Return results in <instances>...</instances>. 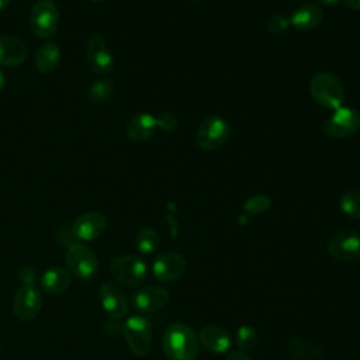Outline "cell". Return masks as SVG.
<instances>
[{"label": "cell", "instance_id": "obj_1", "mask_svg": "<svg viewBox=\"0 0 360 360\" xmlns=\"http://www.w3.org/2000/svg\"><path fill=\"white\" fill-rule=\"evenodd\" d=\"M162 346L170 360H194L198 353V338L186 323H172L166 328Z\"/></svg>", "mask_w": 360, "mask_h": 360}, {"label": "cell", "instance_id": "obj_34", "mask_svg": "<svg viewBox=\"0 0 360 360\" xmlns=\"http://www.w3.org/2000/svg\"><path fill=\"white\" fill-rule=\"evenodd\" d=\"M4 84H6V79H4V75H3V72L0 70V91L4 89Z\"/></svg>", "mask_w": 360, "mask_h": 360}, {"label": "cell", "instance_id": "obj_36", "mask_svg": "<svg viewBox=\"0 0 360 360\" xmlns=\"http://www.w3.org/2000/svg\"><path fill=\"white\" fill-rule=\"evenodd\" d=\"M90 1H94V3H98V1H103V0H90Z\"/></svg>", "mask_w": 360, "mask_h": 360}, {"label": "cell", "instance_id": "obj_32", "mask_svg": "<svg viewBox=\"0 0 360 360\" xmlns=\"http://www.w3.org/2000/svg\"><path fill=\"white\" fill-rule=\"evenodd\" d=\"M343 4L350 10L360 11V0H343Z\"/></svg>", "mask_w": 360, "mask_h": 360}, {"label": "cell", "instance_id": "obj_26", "mask_svg": "<svg viewBox=\"0 0 360 360\" xmlns=\"http://www.w3.org/2000/svg\"><path fill=\"white\" fill-rule=\"evenodd\" d=\"M235 340L238 347L243 350H252L256 346L257 342V333L256 330L249 325H242L238 328L235 333Z\"/></svg>", "mask_w": 360, "mask_h": 360}, {"label": "cell", "instance_id": "obj_30", "mask_svg": "<svg viewBox=\"0 0 360 360\" xmlns=\"http://www.w3.org/2000/svg\"><path fill=\"white\" fill-rule=\"evenodd\" d=\"M20 278L22 280V283H24V285H32V281H34V278H35V273H34V270L31 269V267H22V269H20Z\"/></svg>", "mask_w": 360, "mask_h": 360}, {"label": "cell", "instance_id": "obj_8", "mask_svg": "<svg viewBox=\"0 0 360 360\" xmlns=\"http://www.w3.org/2000/svg\"><path fill=\"white\" fill-rule=\"evenodd\" d=\"M360 129V114L359 111L349 107H339L326 120L323 131L329 138L342 139L356 134Z\"/></svg>", "mask_w": 360, "mask_h": 360}, {"label": "cell", "instance_id": "obj_35", "mask_svg": "<svg viewBox=\"0 0 360 360\" xmlns=\"http://www.w3.org/2000/svg\"><path fill=\"white\" fill-rule=\"evenodd\" d=\"M10 1H11V0H0V11L4 10V8L8 6Z\"/></svg>", "mask_w": 360, "mask_h": 360}, {"label": "cell", "instance_id": "obj_4", "mask_svg": "<svg viewBox=\"0 0 360 360\" xmlns=\"http://www.w3.org/2000/svg\"><path fill=\"white\" fill-rule=\"evenodd\" d=\"M122 332L131 352L139 357L146 356L152 347V329L146 318L141 315L129 316L124 325Z\"/></svg>", "mask_w": 360, "mask_h": 360}, {"label": "cell", "instance_id": "obj_21", "mask_svg": "<svg viewBox=\"0 0 360 360\" xmlns=\"http://www.w3.org/2000/svg\"><path fill=\"white\" fill-rule=\"evenodd\" d=\"M41 285L48 294H60L70 285V273L63 267H51L42 274Z\"/></svg>", "mask_w": 360, "mask_h": 360}, {"label": "cell", "instance_id": "obj_2", "mask_svg": "<svg viewBox=\"0 0 360 360\" xmlns=\"http://www.w3.org/2000/svg\"><path fill=\"white\" fill-rule=\"evenodd\" d=\"M309 93L321 107L336 110L345 100V89L340 80L330 73H316L309 82Z\"/></svg>", "mask_w": 360, "mask_h": 360}, {"label": "cell", "instance_id": "obj_28", "mask_svg": "<svg viewBox=\"0 0 360 360\" xmlns=\"http://www.w3.org/2000/svg\"><path fill=\"white\" fill-rule=\"evenodd\" d=\"M156 118V128L165 131V132H172L177 128V117L176 114L170 112V111H165V112H160Z\"/></svg>", "mask_w": 360, "mask_h": 360}, {"label": "cell", "instance_id": "obj_29", "mask_svg": "<svg viewBox=\"0 0 360 360\" xmlns=\"http://www.w3.org/2000/svg\"><path fill=\"white\" fill-rule=\"evenodd\" d=\"M290 27V18L284 14H273L267 21V28L271 34H283Z\"/></svg>", "mask_w": 360, "mask_h": 360}, {"label": "cell", "instance_id": "obj_3", "mask_svg": "<svg viewBox=\"0 0 360 360\" xmlns=\"http://www.w3.org/2000/svg\"><path fill=\"white\" fill-rule=\"evenodd\" d=\"M229 124L218 115H210L204 118L197 129V145L207 152L219 149L229 138Z\"/></svg>", "mask_w": 360, "mask_h": 360}, {"label": "cell", "instance_id": "obj_22", "mask_svg": "<svg viewBox=\"0 0 360 360\" xmlns=\"http://www.w3.org/2000/svg\"><path fill=\"white\" fill-rule=\"evenodd\" d=\"M287 352H288L290 360H321L322 359L321 349L301 338H292L287 343Z\"/></svg>", "mask_w": 360, "mask_h": 360}, {"label": "cell", "instance_id": "obj_16", "mask_svg": "<svg viewBox=\"0 0 360 360\" xmlns=\"http://www.w3.org/2000/svg\"><path fill=\"white\" fill-rule=\"evenodd\" d=\"M25 44L14 35H0V66H18L27 58Z\"/></svg>", "mask_w": 360, "mask_h": 360}, {"label": "cell", "instance_id": "obj_33", "mask_svg": "<svg viewBox=\"0 0 360 360\" xmlns=\"http://www.w3.org/2000/svg\"><path fill=\"white\" fill-rule=\"evenodd\" d=\"M315 4L318 6H323V7H335L339 4L340 0H314Z\"/></svg>", "mask_w": 360, "mask_h": 360}, {"label": "cell", "instance_id": "obj_20", "mask_svg": "<svg viewBox=\"0 0 360 360\" xmlns=\"http://www.w3.org/2000/svg\"><path fill=\"white\" fill-rule=\"evenodd\" d=\"M59 59H60V48L56 42H52V41L42 44L34 55L35 68L42 73L52 72L58 66Z\"/></svg>", "mask_w": 360, "mask_h": 360}, {"label": "cell", "instance_id": "obj_14", "mask_svg": "<svg viewBox=\"0 0 360 360\" xmlns=\"http://www.w3.org/2000/svg\"><path fill=\"white\" fill-rule=\"evenodd\" d=\"M169 298H170V292L163 287H145L138 290L132 295L131 302L135 309H138L139 312L148 314V312L158 311L159 308L166 305Z\"/></svg>", "mask_w": 360, "mask_h": 360}, {"label": "cell", "instance_id": "obj_13", "mask_svg": "<svg viewBox=\"0 0 360 360\" xmlns=\"http://www.w3.org/2000/svg\"><path fill=\"white\" fill-rule=\"evenodd\" d=\"M105 225L107 219L103 214L97 211H89L75 219L72 232L80 240H94L104 232Z\"/></svg>", "mask_w": 360, "mask_h": 360}, {"label": "cell", "instance_id": "obj_37", "mask_svg": "<svg viewBox=\"0 0 360 360\" xmlns=\"http://www.w3.org/2000/svg\"><path fill=\"white\" fill-rule=\"evenodd\" d=\"M188 1H200V0H188Z\"/></svg>", "mask_w": 360, "mask_h": 360}, {"label": "cell", "instance_id": "obj_23", "mask_svg": "<svg viewBox=\"0 0 360 360\" xmlns=\"http://www.w3.org/2000/svg\"><path fill=\"white\" fill-rule=\"evenodd\" d=\"M159 242H160L159 233L152 228H143L135 236V245L138 250L143 255L153 253L158 249Z\"/></svg>", "mask_w": 360, "mask_h": 360}, {"label": "cell", "instance_id": "obj_18", "mask_svg": "<svg viewBox=\"0 0 360 360\" xmlns=\"http://www.w3.org/2000/svg\"><path fill=\"white\" fill-rule=\"evenodd\" d=\"M198 340L205 349L212 353L222 354L226 353L231 347V335L221 326L207 325L198 333Z\"/></svg>", "mask_w": 360, "mask_h": 360}, {"label": "cell", "instance_id": "obj_7", "mask_svg": "<svg viewBox=\"0 0 360 360\" xmlns=\"http://www.w3.org/2000/svg\"><path fill=\"white\" fill-rule=\"evenodd\" d=\"M66 263L69 270L82 281L94 278L98 270L96 255L84 245L75 243L66 252Z\"/></svg>", "mask_w": 360, "mask_h": 360}, {"label": "cell", "instance_id": "obj_6", "mask_svg": "<svg viewBox=\"0 0 360 360\" xmlns=\"http://www.w3.org/2000/svg\"><path fill=\"white\" fill-rule=\"evenodd\" d=\"M110 273L121 284L135 287L141 284L148 273L145 262L138 256H115L110 260Z\"/></svg>", "mask_w": 360, "mask_h": 360}, {"label": "cell", "instance_id": "obj_15", "mask_svg": "<svg viewBox=\"0 0 360 360\" xmlns=\"http://www.w3.org/2000/svg\"><path fill=\"white\" fill-rule=\"evenodd\" d=\"M100 300L104 311L112 319H121L128 312V301L122 291L112 283H104L100 287Z\"/></svg>", "mask_w": 360, "mask_h": 360}, {"label": "cell", "instance_id": "obj_31", "mask_svg": "<svg viewBox=\"0 0 360 360\" xmlns=\"http://www.w3.org/2000/svg\"><path fill=\"white\" fill-rule=\"evenodd\" d=\"M225 360H252V359L246 353L239 350V352H232Z\"/></svg>", "mask_w": 360, "mask_h": 360}, {"label": "cell", "instance_id": "obj_27", "mask_svg": "<svg viewBox=\"0 0 360 360\" xmlns=\"http://www.w3.org/2000/svg\"><path fill=\"white\" fill-rule=\"evenodd\" d=\"M271 205V200L264 194H257L253 197H249L243 202V211L250 215H257L264 211H267Z\"/></svg>", "mask_w": 360, "mask_h": 360}, {"label": "cell", "instance_id": "obj_12", "mask_svg": "<svg viewBox=\"0 0 360 360\" xmlns=\"http://www.w3.org/2000/svg\"><path fill=\"white\" fill-rule=\"evenodd\" d=\"M42 307V294L35 285H22L13 298L14 315L21 321L34 319Z\"/></svg>", "mask_w": 360, "mask_h": 360}, {"label": "cell", "instance_id": "obj_11", "mask_svg": "<svg viewBox=\"0 0 360 360\" xmlns=\"http://www.w3.org/2000/svg\"><path fill=\"white\" fill-rule=\"evenodd\" d=\"M187 269V260L177 252H166L159 255L152 264V271L156 280L172 283L180 278Z\"/></svg>", "mask_w": 360, "mask_h": 360}, {"label": "cell", "instance_id": "obj_24", "mask_svg": "<svg viewBox=\"0 0 360 360\" xmlns=\"http://www.w3.org/2000/svg\"><path fill=\"white\" fill-rule=\"evenodd\" d=\"M112 91H114V83L108 79H101L94 82L90 86L87 97L93 104H101V103H105L112 96Z\"/></svg>", "mask_w": 360, "mask_h": 360}, {"label": "cell", "instance_id": "obj_10", "mask_svg": "<svg viewBox=\"0 0 360 360\" xmlns=\"http://www.w3.org/2000/svg\"><path fill=\"white\" fill-rule=\"evenodd\" d=\"M328 252L338 260L353 262L360 259V233L354 229H342L328 242Z\"/></svg>", "mask_w": 360, "mask_h": 360}, {"label": "cell", "instance_id": "obj_17", "mask_svg": "<svg viewBox=\"0 0 360 360\" xmlns=\"http://www.w3.org/2000/svg\"><path fill=\"white\" fill-rule=\"evenodd\" d=\"M323 20L322 8L315 3H304L298 6L290 17V24L300 31H311L321 25Z\"/></svg>", "mask_w": 360, "mask_h": 360}, {"label": "cell", "instance_id": "obj_5", "mask_svg": "<svg viewBox=\"0 0 360 360\" xmlns=\"http://www.w3.org/2000/svg\"><path fill=\"white\" fill-rule=\"evenodd\" d=\"M59 24V11L52 0H38L30 11V28L39 38L52 37Z\"/></svg>", "mask_w": 360, "mask_h": 360}, {"label": "cell", "instance_id": "obj_25", "mask_svg": "<svg viewBox=\"0 0 360 360\" xmlns=\"http://www.w3.org/2000/svg\"><path fill=\"white\" fill-rule=\"evenodd\" d=\"M340 211L353 219H360V191H346L339 200Z\"/></svg>", "mask_w": 360, "mask_h": 360}, {"label": "cell", "instance_id": "obj_19", "mask_svg": "<svg viewBox=\"0 0 360 360\" xmlns=\"http://www.w3.org/2000/svg\"><path fill=\"white\" fill-rule=\"evenodd\" d=\"M156 129V118L148 112L134 115L127 124V136L135 143L146 142Z\"/></svg>", "mask_w": 360, "mask_h": 360}, {"label": "cell", "instance_id": "obj_9", "mask_svg": "<svg viewBox=\"0 0 360 360\" xmlns=\"http://www.w3.org/2000/svg\"><path fill=\"white\" fill-rule=\"evenodd\" d=\"M86 63L96 75H110L114 69V58L104 38L98 34L89 37L86 44Z\"/></svg>", "mask_w": 360, "mask_h": 360}]
</instances>
